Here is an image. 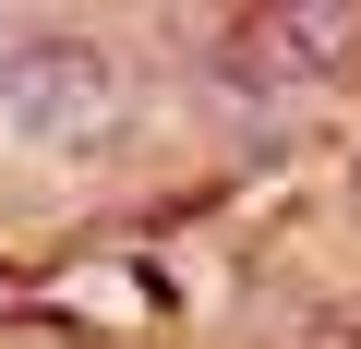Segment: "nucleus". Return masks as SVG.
Wrapping results in <instances>:
<instances>
[{
  "mask_svg": "<svg viewBox=\"0 0 361 349\" xmlns=\"http://www.w3.org/2000/svg\"><path fill=\"white\" fill-rule=\"evenodd\" d=\"M0 133L13 145H109L121 133V73L97 49H0Z\"/></svg>",
  "mask_w": 361,
  "mask_h": 349,
  "instance_id": "f257e3e1",
  "label": "nucleus"
},
{
  "mask_svg": "<svg viewBox=\"0 0 361 349\" xmlns=\"http://www.w3.org/2000/svg\"><path fill=\"white\" fill-rule=\"evenodd\" d=\"M253 49L289 61V73H337L361 49V13H277V25H253Z\"/></svg>",
  "mask_w": 361,
  "mask_h": 349,
  "instance_id": "f03ea898",
  "label": "nucleus"
}]
</instances>
